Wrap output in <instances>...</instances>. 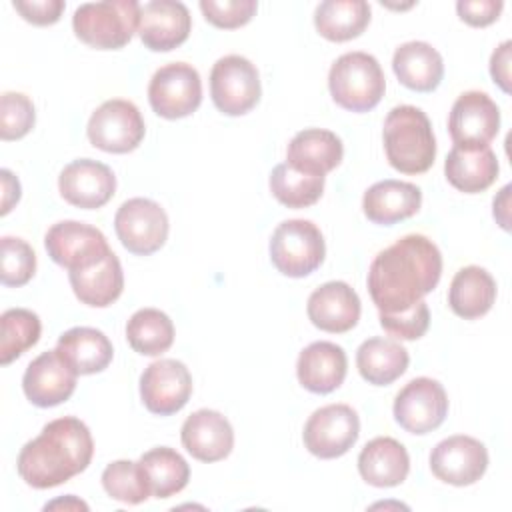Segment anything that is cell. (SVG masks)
Instances as JSON below:
<instances>
[{"label": "cell", "mask_w": 512, "mask_h": 512, "mask_svg": "<svg viewBox=\"0 0 512 512\" xmlns=\"http://www.w3.org/2000/svg\"><path fill=\"white\" fill-rule=\"evenodd\" d=\"M498 130L500 110L486 92H462L452 104L448 132L454 146H488Z\"/></svg>", "instance_id": "obj_15"}, {"label": "cell", "mask_w": 512, "mask_h": 512, "mask_svg": "<svg viewBox=\"0 0 512 512\" xmlns=\"http://www.w3.org/2000/svg\"><path fill=\"white\" fill-rule=\"evenodd\" d=\"M498 158L490 146H454L444 162L446 180L460 192L478 194L498 178Z\"/></svg>", "instance_id": "obj_24"}, {"label": "cell", "mask_w": 512, "mask_h": 512, "mask_svg": "<svg viewBox=\"0 0 512 512\" xmlns=\"http://www.w3.org/2000/svg\"><path fill=\"white\" fill-rule=\"evenodd\" d=\"M56 350L80 376L102 372L114 356L108 336L90 326H76L60 334Z\"/></svg>", "instance_id": "obj_29"}, {"label": "cell", "mask_w": 512, "mask_h": 512, "mask_svg": "<svg viewBox=\"0 0 512 512\" xmlns=\"http://www.w3.org/2000/svg\"><path fill=\"white\" fill-rule=\"evenodd\" d=\"M12 6L18 14L36 26H50L60 20L64 10V0H14Z\"/></svg>", "instance_id": "obj_42"}, {"label": "cell", "mask_w": 512, "mask_h": 512, "mask_svg": "<svg viewBox=\"0 0 512 512\" xmlns=\"http://www.w3.org/2000/svg\"><path fill=\"white\" fill-rule=\"evenodd\" d=\"M488 468L486 446L466 434L448 436L430 452L432 474L452 486H470L478 482Z\"/></svg>", "instance_id": "obj_16"}, {"label": "cell", "mask_w": 512, "mask_h": 512, "mask_svg": "<svg viewBox=\"0 0 512 512\" xmlns=\"http://www.w3.org/2000/svg\"><path fill=\"white\" fill-rule=\"evenodd\" d=\"M422 206V190L412 182L380 180L362 198V210L374 224L392 226L414 216Z\"/></svg>", "instance_id": "obj_23"}, {"label": "cell", "mask_w": 512, "mask_h": 512, "mask_svg": "<svg viewBox=\"0 0 512 512\" xmlns=\"http://www.w3.org/2000/svg\"><path fill=\"white\" fill-rule=\"evenodd\" d=\"M384 152L388 164L402 174H422L436 158V138L428 116L410 104L394 106L384 120Z\"/></svg>", "instance_id": "obj_3"}, {"label": "cell", "mask_w": 512, "mask_h": 512, "mask_svg": "<svg viewBox=\"0 0 512 512\" xmlns=\"http://www.w3.org/2000/svg\"><path fill=\"white\" fill-rule=\"evenodd\" d=\"M86 134L94 148L112 154H126L140 146L146 126L134 102L112 98L92 112Z\"/></svg>", "instance_id": "obj_8"}, {"label": "cell", "mask_w": 512, "mask_h": 512, "mask_svg": "<svg viewBox=\"0 0 512 512\" xmlns=\"http://www.w3.org/2000/svg\"><path fill=\"white\" fill-rule=\"evenodd\" d=\"M442 254L424 234H408L380 250L368 270V292L380 312L408 310L436 288Z\"/></svg>", "instance_id": "obj_1"}, {"label": "cell", "mask_w": 512, "mask_h": 512, "mask_svg": "<svg viewBox=\"0 0 512 512\" xmlns=\"http://www.w3.org/2000/svg\"><path fill=\"white\" fill-rule=\"evenodd\" d=\"M126 340L142 356H160L174 342V324L158 308H140L126 322Z\"/></svg>", "instance_id": "obj_34"}, {"label": "cell", "mask_w": 512, "mask_h": 512, "mask_svg": "<svg viewBox=\"0 0 512 512\" xmlns=\"http://www.w3.org/2000/svg\"><path fill=\"white\" fill-rule=\"evenodd\" d=\"M76 378L78 372L54 348L42 352L28 364L22 376V390L34 406L52 408L72 396Z\"/></svg>", "instance_id": "obj_17"}, {"label": "cell", "mask_w": 512, "mask_h": 512, "mask_svg": "<svg viewBox=\"0 0 512 512\" xmlns=\"http://www.w3.org/2000/svg\"><path fill=\"white\" fill-rule=\"evenodd\" d=\"M504 4L500 0H460L456 2V10L462 22L470 26H488L498 20Z\"/></svg>", "instance_id": "obj_43"}, {"label": "cell", "mask_w": 512, "mask_h": 512, "mask_svg": "<svg viewBox=\"0 0 512 512\" xmlns=\"http://www.w3.org/2000/svg\"><path fill=\"white\" fill-rule=\"evenodd\" d=\"M2 250V266L0 280L4 286H24L36 270V254L32 246L14 236H4L0 242Z\"/></svg>", "instance_id": "obj_38"}, {"label": "cell", "mask_w": 512, "mask_h": 512, "mask_svg": "<svg viewBox=\"0 0 512 512\" xmlns=\"http://www.w3.org/2000/svg\"><path fill=\"white\" fill-rule=\"evenodd\" d=\"M358 472L370 486L392 488L406 480L410 472V456L396 438L378 436L366 442L360 450Z\"/></svg>", "instance_id": "obj_25"}, {"label": "cell", "mask_w": 512, "mask_h": 512, "mask_svg": "<svg viewBox=\"0 0 512 512\" xmlns=\"http://www.w3.org/2000/svg\"><path fill=\"white\" fill-rule=\"evenodd\" d=\"M92 454L94 442L88 426L80 418L62 416L22 446L16 468L28 486L44 490L84 472Z\"/></svg>", "instance_id": "obj_2"}, {"label": "cell", "mask_w": 512, "mask_h": 512, "mask_svg": "<svg viewBox=\"0 0 512 512\" xmlns=\"http://www.w3.org/2000/svg\"><path fill=\"white\" fill-rule=\"evenodd\" d=\"M326 256V244L320 228L302 218L284 220L270 238V260L276 270L288 278L312 274Z\"/></svg>", "instance_id": "obj_6"}, {"label": "cell", "mask_w": 512, "mask_h": 512, "mask_svg": "<svg viewBox=\"0 0 512 512\" xmlns=\"http://www.w3.org/2000/svg\"><path fill=\"white\" fill-rule=\"evenodd\" d=\"M346 370L348 360L344 348L328 340L308 344L296 362L298 382L314 394H328L336 390L344 382Z\"/></svg>", "instance_id": "obj_22"}, {"label": "cell", "mask_w": 512, "mask_h": 512, "mask_svg": "<svg viewBox=\"0 0 512 512\" xmlns=\"http://www.w3.org/2000/svg\"><path fill=\"white\" fill-rule=\"evenodd\" d=\"M496 300V280L486 268L464 266L460 268L448 290V304L452 312L464 320L484 316Z\"/></svg>", "instance_id": "obj_30"}, {"label": "cell", "mask_w": 512, "mask_h": 512, "mask_svg": "<svg viewBox=\"0 0 512 512\" xmlns=\"http://www.w3.org/2000/svg\"><path fill=\"white\" fill-rule=\"evenodd\" d=\"M58 188L62 198L84 210L104 206L116 190L114 172L92 158H78L66 164L58 176Z\"/></svg>", "instance_id": "obj_18"}, {"label": "cell", "mask_w": 512, "mask_h": 512, "mask_svg": "<svg viewBox=\"0 0 512 512\" xmlns=\"http://www.w3.org/2000/svg\"><path fill=\"white\" fill-rule=\"evenodd\" d=\"M392 70L406 88L414 92H432L442 82L444 62L440 52L428 42L412 40L396 48Z\"/></svg>", "instance_id": "obj_27"}, {"label": "cell", "mask_w": 512, "mask_h": 512, "mask_svg": "<svg viewBox=\"0 0 512 512\" xmlns=\"http://www.w3.org/2000/svg\"><path fill=\"white\" fill-rule=\"evenodd\" d=\"M408 350L392 338H368L356 350L360 376L374 386H388L408 368Z\"/></svg>", "instance_id": "obj_31"}, {"label": "cell", "mask_w": 512, "mask_h": 512, "mask_svg": "<svg viewBox=\"0 0 512 512\" xmlns=\"http://www.w3.org/2000/svg\"><path fill=\"white\" fill-rule=\"evenodd\" d=\"M270 192L288 208H306L320 200L324 192V176L298 172L284 162L270 172Z\"/></svg>", "instance_id": "obj_35"}, {"label": "cell", "mask_w": 512, "mask_h": 512, "mask_svg": "<svg viewBox=\"0 0 512 512\" xmlns=\"http://www.w3.org/2000/svg\"><path fill=\"white\" fill-rule=\"evenodd\" d=\"M360 418L348 404H328L310 414L302 440L310 454L322 460L344 456L358 440Z\"/></svg>", "instance_id": "obj_10"}, {"label": "cell", "mask_w": 512, "mask_h": 512, "mask_svg": "<svg viewBox=\"0 0 512 512\" xmlns=\"http://www.w3.org/2000/svg\"><path fill=\"white\" fill-rule=\"evenodd\" d=\"M510 48L512 42L504 40L490 58V74L494 82L508 94L510 92Z\"/></svg>", "instance_id": "obj_44"}, {"label": "cell", "mask_w": 512, "mask_h": 512, "mask_svg": "<svg viewBox=\"0 0 512 512\" xmlns=\"http://www.w3.org/2000/svg\"><path fill=\"white\" fill-rule=\"evenodd\" d=\"M36 122L32 100L22 92H4L0 98V138L18 140L26 136Z\"/></svg>", "instance_id": "obj_39"}, {"label": "cell", "mask_w": 512, "mask_h": 512, "mask_svg": "<svg viewBox=\"0 0 512 512\" xmlns=\"http://www.w3.org/2000/svg\"><path fill=\"white\" fill-rule=\"evenodd\" d=\"M152 110L168 120L184 118L196 112L202 102V80L194 66L170 62L160 66L148 84Z\"/></svg>", "instance_id": "obj_9"}, {"label": "cell", "mask_w": 512, "mask_h": 512, "mask_svg": "<svg viewBox=\"0 0 512 512\" xmlns=\"http://www.w3.org/2000/svg\"><path fill=\"white\" fill-rule=\"evenodd\" d=\"M58 506H64V508H68V506H74V508H82V510H88V506L84 504V502H80V500H76L74 496H68V500H54V502H50V504H46L44 508L48 510V508H58Z\"/></svg>", "instance_id": "obj_47"}, {"label": "cell", "mask_w": 512, "mask_h": 512, "mask_svg": "<svg viewBox=\"0 0 512 512\" xmlns=\"http://www.w3.org/2000/svg\"><path fill=\"white\" fill-rule=\"evenodd\" d=\"M168 228L164 208L150 198H130L114 216L118 240L136 256H148L160 250L168 238Z\"/></svg>", "instance_id": "obj_12"}, {"label": "cell", "mask_w": 512, "mask_h": 512, "mask_svg": "<svg viewBox=\"0 0 512 512\" xmlns=\"http://www.w3.org/2000/svg\"><path fill=\"white\" fill-rule=\"evenodd\" d=\"M192 18L178 0H150L140 8L138 36L154 52H168L186 42Z\"/></svg>", "instance_id": "obj_19"}, {"label": "cell", "mask_w": 512, "mask_h": 512, "mask_svg": "<svg viewBox=\"0 0 512 512\" xmlns=\"http://www.w3.org/2000/svg\"><path fill=\"white\" fill-rule=\"evenodd\" d=\"M102 486L110 498L124 504H140L152 496L140 462L132 460L110 462L102 472Z\"/></svg>", "instance_id": "obj_37"}, {"label": "cell", "mask_w": 512, "mask_h": 512, "mask_svg": "<svg viewBox=\"0 0 512 512\" xmlns=\"http://www.w3.org/2000/svg\"><path fill=\"white\" fill-rule=\"evenodd\" d=\"M44 246L48 256L68 272L90 268L112 252L98 228L78 220L52 224L44 236Z\"/></svg>", "instance_id": "obj_11"}, {"label": "cell", "mask_w": 512, "mask_h": 512, "mask_svg": "<svg viewBox=\"0 0 512 512\" xmlns=\"http://www.w3.org/2000/svg\"><path fill=\"white\" fill-rule=\"evenodd\" d=\"M508 194H510V184H506L500 190V196L494 198V218L498 220V224L508 230L510 228V218H508Z\"/></svg>", "instance_id": "obj_46"}, {"label": "cell", "mask_w": 512, "mask_h": 512, "mask_svg": "<svg viewBox=\"0 0 512 512\" xmlns=\"http://www.w3.org/2000/svg\"><path fill=\"white\" fill-rule=\"evenodd\" d=\"M192 396V374L184 362L160 358L148 364L140 376V398L158 416L176 414Z\"/></svg>", "instance_id": "obj_14"}, {"label": "cell", "mask_w": 512, "mask_h": 512, "mask_svg": "<svg viewBox=\"0 0 512 512\" xmlns=\"http://www.w3.org/2000/svg\"><path fill=\"white\" fill-rule=\"evenodd\" d=\"M138 462L148 478L152 496L158 500L178 494L190 480V466L174 448H152L144 452Z\"/></svg>", "instance_id": "obj_33"}, {"label": "cell", "mask_w": 512, "mask_h": 512, "mask_svg": "<svg viewBox=\"0 0 512 512\" xmlns=\"http://www.w3.org/2000/svg\"><path fill=\"white\" fill-rule=\"evenodd\" d=\"M140 8L136 0L80 4L72 16L74 34L96 50H118L138 32Z\"/></svg>", "instance_id": "obj_4"}, {"label": "cell", "mask_w": 512, "mask_h": 512, "mask_svg": "<svg viewBox=\"0 0 512 512\" xmlns=\"http://www.w3.org/2000/svg\"><path fill=\"white\" fill-rule=\"evenodd\" d=\"M180 440L192 458L200 462H218L232 452L234 430L224 414L202 408L184 420Z\"/></svg>", "instance_id": "obj_20"}, {"label": "cell", "mask_w": 512, "mask_h": 512, "mask_svg": "<svg viewBox=\"0 0 512 512\" xmlns=\"http://www.w3.org/2000/svg\"><path fill=\"white\" fill-rule=\"evenodd\" d=\"M260 74L256 66L240 56L228 54L214 62L210 72V96L226 116H242L260 100Z\"/></svg>", "instance_id": "obj_7"}, {"label": "cell", "mask_w": 512, "mask_h": 512, "mask_svg": "<svg viewBox=\"0 0 512 512\" xmlns=\"http://www.w3.org/2000/svg\"><path fill=\"white\" fill-rule=\"evenodd\" d=\"M332 100L350 112H368L378 106L386 90V78L378 60L368 52H346L334 60L328 72Z\"/></svg>", "instance_id": "obj_5"}, {"label": "cell", "mask_w": 512, "mask_h": 512, "mask_svg": "<svg viewBox=\"0 0 512 512\" xmlns=\"http://www.w3.org/2000/svg\"><path fill=\"white\" fill-rule=\"evenodd\" d=\"M344 156L342 140L322 128L300 130L288 144L286 164L298 172L324 176L334 170Z\"/></svg>", "instance_id": "obj_26"}, {"label": "cell", "mask_w": 512, "mask_h": 512, "mask_svg": "<svg viewBox=\"0 0 512 512\" xmlns=\"http://www.w3.org/2000/svg\"><path fill=\"white\" fill-rule=\"evenodd\" d=\"M2 340H0V362L6 366L28 348H32L42 332V324L36 312L28 308H10L0 316Z\"/></svg>", "instance_id": "obj_36"}, {"label": "cell", "mask_w": 512, "mask_h": 512, "mask_svg": "<svg viewBox=\"0 0 512 512\" xmlns=\"http://www.w3.org/2000/svg\"><path fill=\"white\" fill-rule=\"evenodd\" d=\"M68 280L76 298L94 308L110 306L124 290L122 264L114 252L90 268L68 272Z\"/></svg>", "instance_id": "obj_28"}, {"label": "cell", "mask_w": 512, "mask_h": 512, "mask_svg": "<svg viewBox=\"0 0 512 512\" xmlns=\"http://www.w3.org/2000/svg\"><path fill=\"white\" fill-rule=\"evenodd\" d=\"M370 22V6L364 0H324L316 6L314 26L330 42H346L364 32Z\"/></svg>", "instance_id": "obj_32"}, {"label": "cell", "mask_w": 512, "mask_h": 512, "mask_svg": "<svg viewBox=\"0 0 512 512\" xmlns=\"http://www.w3.org/2000/svg\"><path fill=\"white\" fill-rule=\"evenodd\" d=\"M360 298L354 288L342 280H332L318 286L308 298V318L310 322L332 334H342L352 330L360 320Z\"/></svg>", "instance_id": "obj_21"}, {"label": "cell", "mask_w": 512, "mask_h": 512, "mask_svg": "<svg viewBox=\"0 0 512 512\" xmlns=\"http://www.w3.org/2000/svg\"><path fill=\"white\" fill-rule=\"evenodd\" d=\"M380 326L386 334L398 340H418L426 334L430 326V310L424 300L416 302L408 310L386 314L380 312Z\"/></svg>", "instance_id": "obj_40"}, {"label": "cell", "mask_w": 512, "mask_h": 512, "mask_svg": "<svg viewBox=\"0 0 512 512\" xmlns=\"http://www.w3.org/2000/svg\"><path fill=\"white\" fill-rule=\"evenodd\" d=\"M204 18L216 28H240L250 22L258 10L256 0H200Z\"/></svg>", "instance_id": "obj_41"}, {"label": "cell", "mask_w": 512, "mask_h": 512, "mask_svg": "<svg viewBox=\"0 0 512 512\" xmlns=\"http://www.w3.org/2000/svg\"><path fill=\"white\" fill-rule=\"evenodd\" d=\"M394 420L410 434H428L436 430L448 414V396L444 386L428 376L410 380L394 398Z\"/></svg>", "instance_id": "obj_13"}, {"label": "cell", "mask_w": 512, "mask_h": 512, "mask_svg": "<svg viewBox=\"0 0 512 512\" xmlns=\"http://www.w3.org/2000/svg\"><path fill=\"white\" fill-rule=\"evenodd\" d=\"M0 180H2V208H0V214L4 216L20 200V182L8 168L0 170Z\"/></svg>", "instance_id": "obj_45"}]
</instances>
